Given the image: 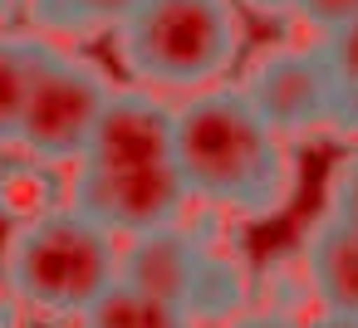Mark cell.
I'll list each match as a JSON object with an SVG mask.
<instances>
[{"label":"cell","instance_id":"6da1fadb","mask_svg":"<svg viewBox=\"0 0 358 328\" xmlns=\"http://www.w3.org/2000/svg\"><path fill=\"white\" fill-rule=\"evenodd\" d=\"M192 191L177 167V108L152 89H113L94 142L74 162L69 206L113 235H148L177 225Z\"/></svg>","mask_w":358,"mask_h":328},{"label":"cell","instance_id":"7a4b0ae2","mask_svg":"<svg viewBox=\"0 0 358 328\" xmlns=\"http://www.w3.org/2000/svg\"><path fill=\"white\" fill-rule=\"evenodd\" d=\"M177 167L192 201L231 216H275L294 191L285 133L241 89H201L177 108Z\"/></svg>","mask_w":358,"mask_h":328},{"label":"cell","instance_id":"3957f363","mask_svg":"<svg viewBox=\"0 0 358 328\" xmlns=\"http://www.w3.org/2000/svg\"><path fill=\"white\" fill-rule=\"evenodd\" d=\"M118 260L113 230L79 206H50L15 225L6 245V284L40 313L84 318L118 284Z\"/></svg>","mask_w":358,"mask_h":328},{"label":"cell","instance_id":"277c9868","mask_svg":"<svg viewBox=\"0 0 358 328\" xmlns=\"http://www.w3.org/2000/svg\"><path fill=\"white\" fill-rule=\"evenodd\" d=\"M123 69L148 89H211L241 59L236 0H138L113 30Z\"/></svg>","mask_w":358,"mask_h":328},{"label":"cell","instance_id":"5b68a950","mask_svg":"<svg viewBox=\"0 0 358 328\" xmlns=\"http://www.w3.org/2000/svg\"><path fill=\"white\" fill-rule=\"evenodd\" d=\"M108 98H113V84L99 64L45 40V59H40V74L30 84L25 113H20L15 147L45 167L79 162L84 147L94 142V128H99Z\"/></svg>","mask_w":358,"mask_h":328},{"label":"cell","instance_id":"8992f818","mask_svg":"<svg viewBox=\"0 0 358 328\" xmlns=\"http://www.w3.org/2000/svg\"><path fill=\"white\" fill-rule=\"evenodd\" d=\"M241 94L280 128V133H314L338 128V89L319 54V45H275L265 50L245 79Z\"/></svg>","mask_w":358,"mask_h":328},{"label":"cell","instance_id":"52a82bcc","mask_svg":"<svg viewBox=\"0 0 358 328\" xmlns=\"http://www.w3.org/2000/svg\"><path fill=\"white\" fill-rule=\"evenodd\" d=\"M201 255H206L201 235H192L182 225H162V230L133 235V245L118 260V279L143 289V294H152V299H162V304L187 308L196 269H201Z\"/></svg>","mask_w":358,"mask_h":328},{"label":"cell","instance_id":"ba28073f","mask_svg":"<svg viewBox=\"0 0 358 328\" xmlns=\"http://www.w3.org/2000/svg\"><path fill=\"white\" fill-rule=\"evenodd\" d=\"M304 269L329 313H358V230L338 216H324L304 245Z\"/></svg>","mask_w":358,"mask_h":328},{"label":"cell","instance_id":"9c48e42d","mask_svg":"<svg viewBox=\"0 0 358 328\" xmlns=\"http://www.w3.org/2000/svg\"><path fill=\"white\" fill-rule=\"evenodd\" d=\"M45 40L35 35H0V147H10L20 133V113L30 98V84L40 74Z\"/></svg>","mask_w":358,"mask_h":328},{"label":"cell","instance_id":"30bf717a","mask_svg":"<svg viewBox=\"0 0 358 328\" xmlns=\"http://www.w3.org/2000/svg\"><path fill=\"white\" fill-rule=\"evenodd\" d=\"M79 328H192V313L177 308V304H162V299H152V294H143V289H133V284L118 279L79 318Z\"/></svg>","mask_w":358,"mask_h":328},{"label":"cell","instance_id":"8fae6325","mask_svg":"<svg viewBox=\"0 0 358 328\" xmlns=\"http://www.w3.org/2000/svg\"><path fill=\"white\" fill-rule=\"evenodd\" d=\"M245 264L216 245H206L201 255V269H196V284H192V299H187V313L192 318H236L245 308Z\"/></svg>","mask_w":358,"mask_h":328},{"label":"cell","instance_id":"7c38bea8","mask_svg":"<svg viewBox=\"0 0 358 328\" xmlns=\"http://www.w3.org/2000/svg\"><path fill=\"white\" fill-rule=\"evenodd\" d=\"M138 0H30V15L50 35H89V30H118Z\"/></svg>","mask_w":358,"mask_h":328},{"label":"cell","instance_id":"4fadbf2b","mask_svg":"<svg viewBox=\"0 0 358 328\" xmlns=\"http://www.w3.org/2000/svg\"><path fill=\"white\" fill-rule=\"evenodd\" d=\"M329 74H334V89H338V128H348V118L358 113V20L329 30L314 40Z\"/></svg>","mask_w":358,"mask_h":328},{"label":"cell","instance_id":"5bb4252c","mask_svg":"<svg viewBox=\"0 0 358 328\" xmlns=\"http://www.w3.org/2000/svg\"><path fill=\"white\" fill-rule=\"evenodd\" d=\"M329 216H338L358 230V152L343 157L329 177Z\"/></svg>","mask_w":358,"mask_h":328},{"label":"cell","instance_id":"9a60e30c","mask_svg":"<svg viewBox=\"0 0 358 328\" xmlns=\"http://www.w3.org/2000/svg\"><path fill=\"white\" fill-rule=\"evenodd\" d=\"M294 15H299L309 30L329 35V30L358 20V0H299V10H294Z\"/></svg>","mask_w":358,"mask_h":328},{"label":"cell","instance_id":"2e32d148","mask_svg":"<svg viewBox=\"0 0 358 328\" xmlns=\"http://www.w3.org/2000/svg\"><path fill=\"white\" fill-rule=\"evenodd\" d=\"M226 328H304V323H294V318L280 313V308H260V313H236Z\"/></svg>","mask_w":358,"mask_h":328},{"label":"cell","instance_id":"e0dca14e","mask_svg":"<svg viewBox=\"0 0 358 328\" xmlns=\"http://www.w3.org/2000/svg\"><path fill=\"white\" fill-rule=\"evenodd\" d=\"M241 6H250L260 15H289V10H299V0H241Z\"/></svg>","mask_w":358,"mask_h":328},{"label":"cell","instance_id":"ac0fdd59","mask_svg":"<svg viewBox=\"0 0 358 328\" xmlns=\"http://www.w3.org/2000/svg\"><path fill=\"white\" fill-rule=\"evenodd\" d=\"M309 328H358V313H329V308H324Z\"/></svg>","mask_w":358,"mask_h":328},{"label":"cell","instance_id":"d6986e66","mask_svg":"<svg viewBox=\"0 0 358 328\" xmlns=\"http://www.w3.org/2000/svg\"><path fill=\"white\" fill-rule=\"evenodd\" d=\"M0 328H15V304H10L6 289H0Z\"/></svg>","mask_w":358,"mask_h":328},{"label":"cell","instance_id":"ffe728a7","mask_svg":"<svg viewBox=\"0 0 358 328\" xmlns=\"http://www.w3.org/2000/svg\"><path fill=\"white\" fill-rule=\"evenodd\" d=\"M6 15H10V0H0V25H6Z\"/></svg>","mask_w":358,"mask_h":328},{"label":"cell","instance_id":"44dd1931","mask_svg":"<svg viewBox=\"0 0 358 328\" xmlns=\"http://www.w3.org/2000/svg\"><path fill=\"white\" fill-rule=\"evenodd\" d=\"M343 133H358V113H353V118H348V128H343Z\"/></svg>","mask_w":358,"mask_h":328}]
</instances>
